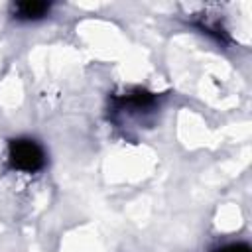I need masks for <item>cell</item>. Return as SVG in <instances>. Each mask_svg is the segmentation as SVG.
<instances>
[{
    "instance_id": "1",
    "label": "cell",
    "mask_w": 252,
    "mask_h": 252,
    "mask_svg": "<svg viewBox=\"0 0 252 252\" xmlns=\"http://www.w3.org/2000/svg\"><path fill=\"white\" fill-rule=\"evenodd\" d=\"M8 163L22 173H37L45 167L47 156L43 146L33 138H14L8 144Z\"/></svg>"
},
{
    "instance_id": "2",
    "label": "cell",
    "mask_w": 252,
    "mask_h": 252,
    "mask_svg": "<svg viewBox=\"0 0 252 252\" xmlns=\"http://www.w3.org/2000/svg\"><path fill=\"white\" fill-rule=\"evenodd\" d=\"M49 12H51V4L41 0H28L12 6V16L18 22H37V20H43Z\"/></svg>"
},
{
    "instance_id": "3",
    "label": "cell",
    "mask_w": 252,
    "mask_h": 252,
    "mask_svg": "<svg viewBox=\"0 0 252 252\" xmlns=\"http://www.w3.org/2000/svg\"><path fill=\"white\" fill-rule=\"evenodd\" d=\"M215 252H250V246L244 244V242H230V244L220 246V248L215 250Z\"/></svg>"
}]
</instances>
